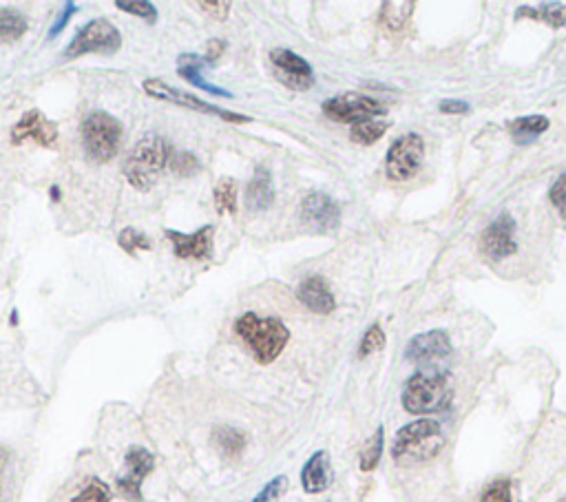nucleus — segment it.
I'll return each mask as SVG.
<instances>
[{
  "instance_id": "e433bc0d",
  "label": "nucleus",
  "mask_w": 566,
  "mask_h": 502,
  "mask_svg": "<svg viewBox=\"0 0 566 502\" xmlns=\"http://www.w3.org/2000/svg\"><path fill=\"white\" fill-rule=\"evenodd\" d=\"M76 14V3H67L65 5V9H62V14H60V18L56 20L54 25H51V31H49V40H54V38H58L60 34H62V29L67 27V23L71 20V16Z\"/></svg>"
},
{
  "instance_id": "2eb2a0df",
  "label": "nucleus",
  "mask_w": 566,
  "mask_h": 502,
  "mask_svg": "<svg viewBox=\"0 0 566 502\" xmlns=\"http://www.w3.org/2000/svg\"><path fill=\"white\" fill-rule=\"evenodd\" d=\"M452 354V339L445 330H429L416 334L405 348V359L412 363H434L443 361Z\"/></svg>"
},
{
  "instance_id": "9d476101",
  "label": "nucleus",
  "mask_w": 566,
  "mask_h": 502,
  "mask_svg": "<svg viewBox=\"0 0 566 502\" xmlns=\"http://www.w3.org/2000/svg\"><path fill=\"white\" fill-rule=\"evenodd\" d=\"M272 71L283 87L292 91H308L314 87V71L299 54L290 49H275L270 54Z\"/></svg>"
},
{
  "instance_id": "f257e3e1",
  "label": "nucleus",
  "mask_w": 566,
  "mask_h": 502,
  "mask_svg": "<svg viewBox=\"0 0 566 502\" xmlns=\"http://www.w3.org/2000/svg\"><path fill=\"white\" fill-rule=\"evenodd\" d=\"M235 332L261 365L279 359L290 341V330L286 328V323L277 317H259L257 312H244L235 321Z\"/></svg>"
},
{
  "instance_id": "393cba45",
  "label": "nucleus",
  "mask_w": 566,
  "mask_h": 502,
  "mask_svg": "<svg viewBox=\"0 0 566 502\" xmlns=\"http://www.w3.org/2000/svg\"><path fill=\"white\" fill-rule=\"evenodd\" d=\"M414 9V3H385L381 9V23L385 29L401 31L412 20Z\"/></svg>"
},
{
  "instance_id": "f3484780",
  "label": "nucleus",
  "mask_w": 566,
  "mask_h": 502,
  "mask_svg": "<svg viewBox=\"0 0 566 502\" xmlns=\"http://www.w3.org/2000/svg\"><path fill=\"white\" fill-rule=\"evenodd\" d=\"M297 297L303 306L312 312H317V315H330V312H334V308H337L332 290L328 288L326 279L321 275H312L308 279H303L297 290Z\"/></svg>"
},
{
  "instance_id": "f704fd0d",
  "label": "nucleus",
  "mask_w": 566,
  "mask_h": 502,
  "mask_svg": "<svg viewBox=\"0 0 566 502\" xmlns=\"http://www.w3.org/2000/svg\"><path fill=\"white\" fill-rule=\"evenodd\" d=\"M286 489H288V478L277 476V478H272L270 483L259 491V494L253 498V502H277Z\"/></svg>"
},
{
  "instance_id": "6e6552de",
  "label": "nucleus",
  "mask_w": 566,
  "mask_h": 502,
  "mask_svg": "<svg viewBox=\"0 0 566 502\" xmlns=\"http://www.w3.org/2000/svg\"><path fill=\"white\" fill-rule=\"evenodd\" d=\"M323 113L334 122H361L370 118H381L387 115V107L379 100L363 93H343V96H334L323 102Z\"/></svg>"
},
{
  "instance_id": "bb28decb",
  "label": "nucleus",
  "mask_w": 566,
  "mask_h": 502,
  "mask_svg": "<svg viewBox=\"0 0 566 502\" xmlns=\"http://www.w3.org/2000/svg\"><path fill=\"white\" fill-rule=\"evenodd\" d=\"M215 204L217 211L222 215H235L237 213V182L233 177H222L215 186Z\"/></svg>"
},
{
  "instance_id": "c756f323",
  "label": "nucleus",
  "mask_w": 566,
  "mask_h": 502,
  "mask_svg": "<svg viewBox=\"0 0 566 502\" xmlns=\"http://www.w3.org/2000/svg\"><path fill=\"white\" fill-rule=\"evenodd\" d=\"M118 244L124 253H129L131 257L138 255L140 250H151V239L135 228H124L118 237Z\"/></svg>"
},
{
  "instance_id": "a19ab883",
  "label": "nucleus",
  "mask_w": 566,
  "mask_h": 502,
  "mask_svg": "<svg viewBox=\"0 0 566 502\" xmlns=\"http://www.w3.org/2000/svg\"><path fill=\"white\" fill-rule=\"evenodd\" d=\"M7 463H9V454L5 449H0V494H3L5 487V472H7Z\"/></svg>"
},
{
  "instance_id": "c85d7f7f",
  "label": "nucleus",
  "mask_w": 566,
  "mask_h": 502,
  "mask_svg": "<svg viewBox=\"0 0 566 502\" xmlns=\"http://www.w3.org/2000/svg\"><path fill=\"white\" fill-rule=\"evenodd\" d=\"M383 443H385V432H383V427H379V430H376V434L370 438L368 447L363 449V454H361V472H374L376 465L381 463Z\"/></svg>"
},
{
  "instance_id": "ddd939ff",
  "label": "nucleus",
  "mask_w": 566,
  "mask_h": 502,
  "mask_svg": "<svg viewBox=\"0 0 566 502\" xmlns=\"http://www.w3.org/2000/svg\"><path fill=\"white\" fill-rule=\"evenodd\" d=\"M25 142H36L43 149H56L58 146V127L45 118L43 111H27L23 113L14 129H12V144L20 146Z\"/></svg>"
},
{
  "instance_id": "dca6fc26",
  "label": "nucleus",
  "mask_w": 566,
  "mask_h": 502,
  "mask_svg": "<svg viewBox=\"0 0 566 502\" xmlns=\"http://www.w3.org/2000/svg\"><path fill=\"white\" fill-rule=\"evenodd\" d=\"M213 237H215V226H204L191 235L177 233V230H166V239L171 242L177 259H197V261L211 259Z\"/></svg>"
},
{
  "instance_id": "a878e982",
  "label": "nucleus",
  "mask_w": 566,
  "mask_h": 502,
  "mask_svg": "<svg viewBox=\"0 0 566 502\" xmlns=\"http://www.w3.org/2000/svg\"><path fill=\"white\" fill-rule=\"evenodd\" d=\"M387 131V122H381V120H361V122H356L352 124V129H350V138L352 142L356 144H363V146H370L374 142H379L383 135Z\"/></svg>"
},
{
  "instance_id": "2f4dec72",
  "label": "nucleus",
  "mask_w": 566,
  "mask_h": 502,
  "mask_svg": "<svg viewBox=\"0 0 566 502\" xmlns=\"http://www.w3.org/2000/svg\"><path fill=\"white\" fill-rule=\"evenodd\" d=\"M169 166H171V171L175 175H180V177H191V175L199 173V169H202V164H199V160L195 158V153H191V151L175 153Z\"/></svg>"
},
{
  "instance_id": "aec40b11",
  "label": "nucleus",
  "mask_w": 566,
  "mask_h": 502,
  "mask_svg": "<svg viewBox=\"0 0 566 502\" xmlns=\"http://www.w3.org/2000/svg\"><path fill=\"white\" fill-rule=\"evenodd\" d=\"M177 65H180V67H177V73H180V76H182L184 80L191 82V85H195L197 89L211 93V96H222V98H230V96H233V93H230V91L219 89V87H215V85H208V82L204 80L202 69H204L206 65H211V62H208L204 56L184 54V56H180V60H177Z\"/></svg>"
},
{
  "instance_id": "6ab92c4d",
  "label": "nucleus",
  "mask_w": 566,
  "mask_h": 502,
  "mask_svg": "<svg viewBox=\"0 0 566 502\" xmlns=\"http://www.w3.org/2000/svg\"><path fill=\"white\" fill-rule=\"evenodd\" d=\"M275 202V184L266 166H259L246 188V206L250 211H266Z\"/></svg>"
},
{
  "instance_id": "58836bf2",
  "label": "nucleus",
  "mask_w": 566,
  "mask_h": 502,
  "mask_svg": "<svg viewBox=\"0 0 566 502\" xmlns=\"http://www.w3.org/2000/svg\"><path fill=\"white\" fill-rule=\"evenodd\" d=\"M197 7L204 9L206 14H211L215 18H219V20H224L228 16V12H230V3H197Z\"/></svg>"
},
{
  "instance_id": "412c9836",
  "label": "nucleus",
  "mask_w": 566,
  "mask_h": 502,
  "mask_svg": "<svg viewBox=\"0 0 566 502\" xmlns=\"http://www.w3.org/2000/svg\"><path fill=\"white\" fill-rule=\"evenodd\" d=\"M549 127L551 122L547 115H524V118H518L509 124V133L516 142H529L536 140Z\"/></svg>"
},
{
  "instance_id": "0eeeda50",
  "label": "nucleus",
  "mask_w": 566,
  "mask_h": 502,
  "mask_svg": "<svg viewBox=\"0 0 566 502\" xmlns=\"http://www.w3.org/2000/svg\"><path fill=\"white\" fill-rule=\"evenodd\" d=\"M425 160V142L418 133H405L398 138L385 158V173L392 182L410 180L421 169Z\"/></svg>"
},
{
  "instance_id": "9b49d317",
  "label": "nucleus",
  "mask_w": 566,
  "mask_h": 502,
  "mask_svg": "<svg viewBox=\"0 0 566 502\" xmlns=\"http://www.w3.org/2000/svg\"><path fill=\"white\" fill-rule=\"evenodd\" d=\"M301 222L317 233H332L341 226V208L330 195L312 191L301 202Z\"/></svg>"
},
{
  "instance_id": "1a4fd4ad",
  "label": "nucleus",
  "mask_w": 566,
  "mask_h": 502,
  "mask_svg": "<svg viewBox=\"0 0 566 502\" xmlns=\"http://www.w3.org/2000/svg\"><path fill=\"white\" fill-rule=\"evenodd\" d=\"M144 91L149 93L151 98L157 100H164V102H173V104H180L184 109H191V111H199V113H208V115H217V118H222L226 122H250V118L246 115H239L233 111H226L222 107H215V104H208L204 100H199L191 93H184V91H177L173 87L166 85L162 80H146L144 82Z\"/></svg>"
},
{
  "instance_id": "c9c22d12",
  "label": "nucleus",
  "mask_w": 566,
  "mask_h": 502,
  "mask_svg": "<svg viewBox=\"0 0 566 502\" xmlns=\"http://www.w3.org/2000/svg\"><path fill=\"white\" fill-rule=\"evenodd\" d=\"M549 200L555 206V211L560 213V217L566 222V173H562L558 180L553 182L549 191Z\"/></svg>"
},
{
  "instance_id": "a211bd4d",
  "label": "nucleus",
  "mask_w": 566,
  "mask_h": 502,
  "mask_svg": "<svg viewBox=\"0 0 566 502\" xmlns=\"http://www.w3.org/2000/svg\"><path fill=\"white\" fill-rule=\"evenodd\" d=\"M332 483V465H330V454L323 452H314L308 463L303 465L301 469V487L306 494H323Z\"/></svg>"
},
{
  "instance_id": "20e7f679",
  "label": "nucleus",
  "mask_w": 566,
  "mask_h": 502,
  "mask_svg": "<svg viewBox=\"0 0 566 502\" xmlns=\"http://www.w3.org/2000/svg\"><path fill=\"white\" fill-rule=\"evenodd\" d=\"M403 407L414 416L445 412L452 403V388L445 372H416L403 388Z\"/></svg>"
},
{
  "instance_id": "79ce46f5",
  "label": "nucleus",
  "mask_w": 566,
  "mask_h": 502,
  "mask_svg": "<svg viewBox=\"0 0 566 502\" xmlns=\"http://www.w3.org/2000/svg\"><path fill=\"white\" fill-rule=\"evenodd\" d=\"M560 502H566V498H564V500H560Z\"/></svg>"
},
{
  "instance_id": "72a5a7b5",
  "label": "nucleus",
  "mask_w": 566,
  "mask_h": 502,
  "mask_svg": "<svg viewBox=\"0 0 566 502\" xmlns=\"http://www.w3.org/2000/svg\"><path fill=\"white\" fill-rule=\"evenodd\" d=\"M480 502H513L511 480L500 478L496 483H491L485 491H482Z\"/></svg>"
},
{
  "instance_id": "b1692460",
  "label": "nucleus",
  "mask_w": 566,
  "mask_h": 502,
  "mask_svg": "<svg viewBox=\"0 0 566 502\" xmlns=\"http://www.w3.org/2000/svg\"><path fill=\"white\" fill-rule=\"evenodd\" d=\"M516 18H536V20H544V23L553 29H562L566 27V5L547 3V5H540L538 9L520 7Z\"/></svg>"
},
{
  "instance_id": "5701e85b",
  "label": "nucleus",
  "mask_w": 566,
  "mask_h": 502,
  "mask_svg": "<svg viewBox=\"0 0 566 502\" xmlns=\"http://www.w3.org/2000/svg\"><path fill=\"white\" fill-rule=\"evenodd\" d=\"M213 443L224 458H237L246 447V434L235 427H219L213 434Z\"/></svg>"
},
{
  "instance_id": "ea45409f",
  "label": "nucleus",
  "mask_w": 566,
  "mask_h": 502,
  "mask_svg": "<svg viewBox=\"0 0 566 502\" xmlns=\"http://www.w3.org/2000/svg\"><path fill=\"white\" fill-rule=\"evenodd\" d=\"M224 49H226V43L224 40H211V43H208V51H206V60L211 62V65H215L217 62V58L224 54Z\"/></svg>"
},
{
  "instance_id": "473e14b6",
  "label": "nucleus",
  "mask_w": 566,
  "mask_h": 502,
  "mask_svg": "<svg viewBox=\"0 0 566 502\" xmlns=\"http://www.w3.org/2000/svg\"><path fill=\"white\" fill-rule=\"evenodd\" d=\"M115 7L122 9V12H129L138 18H144L146 23H155L157 20V9L149 0H142V3H131V0H115Z\"/></svg>"
},
{
  "instance_id": "4468645a",
  "label": "nucleus",
  "mask_w": 566,
  "mask_h": 502,
  "mask_svg": "<svg viewBox=\"0 0 566 502\" xmlns=\"http://www.w3.org/2000/svg\"><path fill=\"white\" fill-rule=\"evenodd\" d=\"M124 463H127V474L118 480V485L122 489V494L127 496L131 502H140L142 483H144V478L153 472L155 458L149 449L135 445L129 449L127 456H124Z\"/></svg>"
},
{
  "instance_id": "7ed1b4c3",
  "label": "nucleus",
  "mask_w": 566,
  "mask_h": 502,
  "mask_svg": "<svg viewBox=\"0 0 566 502\" xmlns=\"http://www.w3.org/2000/svg\"><path fill=\"white\" fill-rule=\"evenodd\" d=\"M173 146L171 142L157 133H149L133 146L127 162H124V175L133 188L149 191L162 175L166 166L171 164Z\"/></svg>"
},
{
  "instance_id": "f03ea898",
  "label": "nucleus",
  "mask_w": 566,
  "mask_h": 502,
  "mask_svg": "<svg viewBox=\"0 0 566 502\" xmlns=\"http://www.w3.org/2000/svg\"><path fill=\"white\" fill-rule=\"evenodd\" d=\"M443 447L445 434L440 423L434 418H421V421H414L398 430L392 445V458L398 465L412 467L436 458L443 452Z\"/></svg>"
},
{
  "instance_id": "423d86ee",
  "label": "nucleus",
  "mask_w": 566,
  "mask_h": 502,
  "mask_svg": "<svg viewBox=\"0 0 566 502\" xmlns=\"http://www.w3.org/2000/svg\"><path fill=\"white\" fill-rule=\"evenodd\" d=\"M122 47V36L107 18H96L82 25L65 51V58H80L87 54H115Z\"/></svg>"
},
{
  "instance_id": "7c9ffc66",
  "label": "nucleus",
  "mask_w": 566,
  "mask_h": 502,
  "mask_svg": "<svg viewBox=\"0 0 566 502\" xmlns=\"http://www.w3.org/2000/svg\"><path fill=\"white\" fill-rule=\"evenodd\" d=\"M385 348V332L379 323H372L368 332L363 334L361 345H359V359H368L374 352H379Z\"/></svg>"
},
{
  "instance_id": "4be33fe9",
  "label": "nucleus",
  "mask_w": 566,
  "mask_h": 502,
  "mask_svg": "<svg viewBox=\"0 0 566 502\" xmlns=\"http://www.w3.org/2000/svg\"><path fill=\"white\" fill-rule=\"evenodd\" d=\"M27 18L16 9H0V45L18 43L27 34Z\"/></svg>"
},
{
  "instance_id": "39448f33",
  "label": "nucleus",
  "mask_w": 566,
  "mask_h": 502,
  "mask_svg": "<svg viewBox=\"0 0 566 502\" xmlns=\"http://www.w3.org/2000/svg\"><path fill=\"white\" fill-rule=\"evenodd\" d=\"M122 131H124L122 122L118 118H113L111 113L104 111L89 113L87 118L82 120L80 127V138H82V146H85V153L98 164L113 160L115 153L120 149Z\"/></svg>"
},
{
  "instance_id": "f8f14e48",
  "label": "nucleus",
  "mask_w": 566,
  "mask_h": 502,
  "mask_svg": "<svg viewBox=\"0 0 566 502\" xmlns=\"http://www.w3.org/2000/svg\"><path fill=\"white\" fill-rule=\"evenodd\" d=\"M516 222H513L511 215H500L491 222L480 235V248L489 259L500 261L507 259L511 255L518 253V244H516Z\"/></svg>"
},
{
  "instance_id": "cd10ccee",
  "label": "nucleus",
  "mask_w": 566,
  "mask_h": 502,
  "mask_svg": "<svg viewBox=\"0 0 566 502\" xmlns=\"http://www.w3.org/2000/svg\"><path fill=\"white\" fill-rule=\"evenodd\" d=\"M111 496V487L107 483H102L100 478H91L69 502H109Z\"/></svg>"
},
{
  "instance_id": "4c0bfd02",
  "label": "nucleus",
  "mask_w": 566,
  "mask_h": 502,
  "mask_svg": "<svg viewBox=\"0 0 566 502\" xmlns=\"http://www.w3.org/2000/svg\"><path fill=\"white\" fill-rule=\"evenodd\" d=\"M440 113H447V115H465L469 113V104L463 100H443L440 102Z\"/></svg>"
}]
</instances>
